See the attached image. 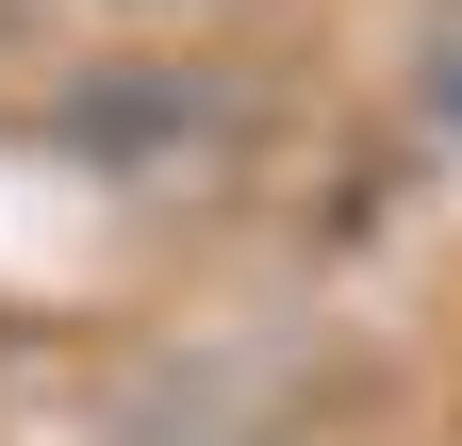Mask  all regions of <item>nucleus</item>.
I'll return each mask as SVG.
<instances>
[{"instance_id": "1", "label": "nucleus", "mask_w": 462, "mask_h": 446, "mask_svg": "<svg viewBox=\"0 0 462 446\" xmlns=\"http://www.w3.org/2000/svg\"><path fill=\"white\" fill-rule=\"evenodd\" d=\"M413 116L462 133V17H430V67H413Z\"/></svg>"}, {"instance_id": "2", "label": "nucleus", "mask_w": 462, "mask_h": 446, "mask_svg": "<svg viewBox=\"0 0 462 446\" xmlns=\"http://www.w3.org/2000/svg\"><path fill=\"white\" fill-rule=\"evenodd\" d=\"M99 17H199V0H99Z\"/></svg>"}]
</instances>
